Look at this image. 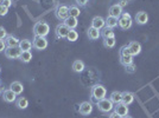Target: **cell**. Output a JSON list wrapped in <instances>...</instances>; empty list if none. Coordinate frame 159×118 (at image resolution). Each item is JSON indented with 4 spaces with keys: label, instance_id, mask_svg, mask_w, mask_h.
<instances>
[{
    "label": "cell",
    "instance_id": "1",
    "mask_svg": "<svg viewBox=\"0 0 159 118\" xmlns=\"http://www.w3.org/2000/svg\"><path fill=\"white\" fill-rule=\"evenodd\" d=\"M50 32V26L47 21H38L34 24L33 26V33L34 36H38V37H47Z\"/></svg>",
    "mask_w": 159,
    "mask_h": 118
},
{
    "label": "cell",
    "instance_id": "2",
    "mask_svg": "<svg viewBox=\"0 0 159 118\" xmlns=\"http://www.w3.org/2000/svg\"><path fill=\"white\" fill-rule=\"evenodd\" d=\"M106 95H107V90L106 87L101 84H96L92 87V99L95 100L96 103L101 100V99L106 98Z\"/></svg>",
    "mask_w": 159,
    "mask_h": 118
},
{
    "label": "cell",
    "instance_id": "3",
    "mask_svg": "<svg viewBox=\"0 0 159 118\" xmlns=\"http://www.w3.org/2000/svg\"><path fill=\"white\" fill-rule=\"evenodd\" d=\"M98 109L103 113H108V112H112L114 110V104L112 103L111 99L103 98L98 102Z\"/></svg>",
    "mask_w": 159,
    "mask_h": 118
},
{
    "label": "cell",
    "instance_id": "4",
    "mask_svg": "<svg viewBox=\"0 0 159 118\" xmlns=\"http://www.w3.org/2000/svg\"><path fill=\"white\" fill-rule=\"evenodd\" d=\"M55 15L58 20L64 21L69 17V7L66 5H58L57 8L55 10Z\"/></svg>",
    "mask_w": 159,
    "mask_h": 118
},
{
    "label": "cell",
    "instance_id": "5",
    "mask_svg": "<svg viewBox=\"0 0 159 118\" xmlns=\"http://www.w3.org/2000/svg\"><path fill=\"white\" fill-rule=\"evenodd\" d=\"M32 47H34L36 50H45L48 47V40L45 37H38V36H34L32 41Z\"/></svg>",
    "mask_w": 159,
    "mask_h": 118
},
{
    "label": "cell",
    "instance_id": "6",
    "mask_svg": "<svg viewBox=\"0 0 159 118\" xmlns=\"http://www.w3.org/2000/svg\"><path fill=\"white\" fill-rule=\"evenodd\" d=\"M55 33H56V37L58 39H63V38H66L68 33H69V27L66 26L64 23L62 24H58L56 26V30H55Z\"/></svg>",
    "mask_w": 159,
    "mask_h": 118
},
{
    "label": "cell",
    "instance_id": "7",
    "mask_svg": "<svg viewBox=\"0 0 159 118\" xmlns=\"http://www.w3.org/2000/svg\"><path fill=\"white\" fill-rule=\"evenodd\" d=\"M5 56L10 59H17L20 57L21 54V50H20L19 46H16V47H6V50L4 51Z\"/></svg>",
    "mask_w": 159,
    "mask_h": 118
},
{
    "label": "cell",
    "instance_id": "8",
    "mask_svg": "<svg viewBox=\"0 0 159 118\" xmlns=\"http://www.w3.org/2000/svg\"><path fill=\"white\" fill-rule=\"evenodd\" d=\"M122 14V7L120 6V4H115V5H112L108 10V15L111 17H114V18H118L119 19Z\"/></svg>",
    "mask_w": 159,
    "mask_h": 118
},
{
    "label": "cell",
    "instance_id": "9",
    "mask_svg": "<svg viewBox=\"0 0 159 118\" xmlns=\"http://www.w3.org/2000/svg\"><path fill=\"white\" fill-rule=\"evenodd\" d=\"M114 112H116L119 116L124 117V116H127L128 115V105L124 104L122 102L119 103V104L114 105Z\"/></svg>",
    "mask_w": 159,
    "mask_h": 118
},
{
    "label": "cell",
    "instance_id": "10",
    "mask_svg": "<svg viewBox=\"0 0 159 118\" xmlns=\"http://www.w3.org/2000/svg\"><path fill=\"white\" fill-rule=\"evenodd\" d=\"M92 111H93V105H92V103H89V102H83V103L80 104V113H81V115L88 116V115L92 113Z\"/></svg>",
    "mask_w": 159,
    "mask_h": 118
},
{
    "label": "cell",
    "instance_id": "11",
    "mask_svg": "<svg viewBox=\"0 0 159 118\" xmlns=\"http://www.w3.org/2000/svg\"><path fill=\"white\" fill-rule=\"evenodd\" d=\"M2 98L6 103H13V102L17 100V95L11 89H7V90L2 92Z\"/></svg>",
    "mask_w": 159,
    "mask_h": 118
},
{
    "label": "cell",
    "instance_id": "12",
    "mask_svg": "<svg viewBox=\"0 0 159 118\" xmlns=\"http://www.w3.org/2000/svg\"><path fill=\"white\" fill-rule=\"evenodd\" d=\"M135 21L138 25H146L148 21V14L145 11H139L135 14Z\"/></svg>",
    "mask_w": 159,
    "mask_h": 118
},
{
    "label": "cell",
    "instance_id": "13",
    "mask_svg": "<svg viewBox=\"0 0 159 118\" xmlns=\"http://www.w3.org/2000/svg\"><path fill=\"white\" fill-rule=\"evenodd\" d=\"M106 26V20L103 19L102 17H94L93 20H92V27L94 28H98V30H102L103 27Z\"/></svg>",
    "mask_w": 159,
    "mask_h": 118
},
{
    "label": "cell",
    "instance_id": "14",
    "mask_svg": "<svg viewBox=\"0 0 159 118\" xmlns=\"http://www.w3.org/2000/svg\"><path fill=\"white\" fill-rule=\"evenodd\" d=\"M127 46H128V48L131 51V54H132L133 57L134 56H138L141 52V45H140V43H138V41H131Z\"/></svg>",
    "mask_w": 159,
    "mask_h": 118
},
{
    "label": "cell",
    "instance_id": "15",
    "mask_svg": "<svg viewBox=\"0 0 159 118\" xmlns=\"http://www.w3.org/2000/svg\"><path fill=\"white\" fill-rule=\"evenodd\" d=\"M20 40L14 37L13 34H8L6 38H5V44H6V47H16V46L19 45Z\"/></svg>",
    "mask_w": 159,
    "mask_h": 118
},
{
    "label": "cell",
    "instance_id": "16",
    "mask_svg": "<svg viewBox=\"0 0 159 118\" xmlns=\"http://www.w3.org/2000/svg\"><path fill=\"white\" fill-rule=\"evenodd\" d=\"M118 25L120 26L121 30L126 31V30L132 27V19H127V18H124V17H120L119 20H118Z\"/></svg>",
    "mask_w": 159,
    "mask_h": 118
},
{
    "label": "cell",
    "instance_id": "17",
    "mask_svg": "<svg viewBox=\"0 0 159 118\" xmlns=\"http://www.w3.org/2000/svg\"><path fill=\"white\" fill-rule=\"evenodd\" d=\"M87 36H88V38L90 40H96L101 37V32L98 28H94V27L90 26L88 28V31H87Z\"/></svg>",
    "mask_w": 159,
    "mask_h": 118
},
{
    "label": "cell",
    "instance_id": "18",
    "mask_svg": "<svg viewBox=\"0 0 159 118\" xmlns=\"http://www.w3.org/2000/svg\"><path fill=\"white\" fill-rule=\"evenodd\" d=\"M73 71L76 73H81L84 71V69H86V65H84V63L82 61V60H80V59H77V60H75L73 63Z\"/></svg>",
    "mask_w": 159,
    "mask_h": 118
},
{
    "label": "cell",
    "instance_id": "19",
    "mask_svg": "<svg viewBox=\"0 0 159 118\" xmlns=\"http://www.w3.org/2000/svg\"><path fill=\"white\" fill-rule=\"evenodd\" d=\"M10 89H11L16 95H20V93H23V91H24V85H23L20 82L16 80V82H13V83H11Z\"/></svg>",
    "mask_w": 159,
    "mask_h": 118
},
{
    "label": "cell",
    "instance_id": "20",
    "mask_svg": "<svg viewBox=\"0 0 159 118\" xmlns=\"http://www.w3.org/2000/svg\"><path fill=\"white\" fill-rule=\"evenodd\" d=\"M109 99L112 100V103L114 105L119 104L122 102V92L120 91H113L111 93V96H109Z\"/></svg>",
    "mask_w": 159,
    "mask_h": 118
},
{
    "label": "cell",
    "instance_id": "21",
    "mask_svg": "<svg viewBox=\"0 0 159 118\" xmlns=\"http://www.w3.org/2000/svg\"><path fill=\"white\" fill-rule=\"evenodd\" d=\"M133 102H134V95H133L132 92H129V91L122 92V103H124V104L129 105V104H132Z\"/></svg>",
    "mask_w": 159,
    "mask_h": 118
},
{
    "label": "cell",
    "instance_id": "22",
    "mask_svg": "<svg viewBox=\"0 0 159 118\" xmlns=\"http://www.w3.org/2000/svg\"><path fill=\"white\" fill-rule=\"evenodd\" d=\"M101 37H102L103 39H107V38H115V33L113 31V28L105 26L102 28V31H101Z\"/></svg>",
    "mask_w": 159,
    "mask_h": 118
},
{
    "label": "cell",
    "instance_id": "23",
    "mask_svg": "<svg viewBox=\"0 0 159 118\" xmlns=\"http://www.w3.org/2000/svg\"><path fill=\"white\" fill-rule=\"evenodd\" d=\"M64 24L69 27V30H75L76 26L79 25V21H77V18H74V17H68L66 20H64Z\"/></svg>",
    "mask_w": 159,
    "mask_h": 118
},
{
    "label": "cell",
    "instance_id": "24",
    "mask_svg": "<svg viewBox=\"0 0 159 118\" xmlns=\"http://www.w3.org/2000/svg\"><path fill=\"white\" fill-rule=\"evenodd\" d=\"M16 105H17V107L20 109V110H25L27 106H29V100L25 97H19V98H17V100H16Z\"/></svg>",
    "mask_w": 159,
    "mask_h": 118
},
{
    "label": "cell",
    "instance_id": "25",
    "mask_svg": "<svg viewBox=\"0 0 159 118\" xmlns=\"http://www.w3.org/2000/svg\"><path fill=\"white\" fill-rule=\"evenodd\" d=\"M18 46L20 47L21 51H30L32 48V43L29 39H23L19 41V45Z\"/></svg>",
    "mask_w": 159,
    "mask_h": 118
},
{
    "label": "cell",
    "instance_id": "26",
    "mask_svg": "<svg viewBox=\"0 0 159 118\" xmlns=\"http://www.w3.org/2000/svg\"><path fill=\"white\" fill-rule=\"evenodd\" d=\"M133 63V56H125V54H120V64L124 66L129 65Z\"/></svg>",
    "mask_w": 159,
    "mask_h": 118
},
{
    "label": "cell",
    "instance_id": "27",
    "mask_svg": "<svg viewBox=\"0 0 159 118\" xmlns=\"http://www.w3.org/2000/svg\"><path fill=\"white\" fill-rule=\"evenodd\" d=\"M106 26L107 27H111V28H114V27L118 26V18H114V17H111L108 15L106 19Z\"/></svg>",
    "mask_w": 159,
    "mask_h": 118
},
{
    "label": "cell",
    "instance_id": "28",
    "mask_svg": "<svg viewBox=\"0 0 159 118\" xmlns=\"http://www.w3.org/2000/svg\"><path fill=\"white\" fill-rule=\"evenodd\" d=\"M19 59L23 63H30L31 59H32V53L30 52V51H21Z\"/></svg>",
    "mask_w": 159,
    "mask_h": 118
},
{
    "label": "cell",
    "instance_id": "29",
    "mask_svg": "<svg viewBox=\"0 0 159 118\" xmlns=\"http://www.w3.org/2000/svg\"><path fill=\"white\" fill-rule=\"evenodd\" d=\"M80 14H81V11H80L79 6H76V5H71V6L69 7V17L77 18Z\"/></svg>",
    "mask_w": 159,
    "mask_h": 118
},
{
    "label": "cell",
    "instance_id": "30",
    "mask_svg": "<svg viewBox=\"0 0 159 118\" xmlns=\"http://www.w3.org/2000/svg\"><path fill=\"white\" fill-rule=\"evenodd\" d=\"M66 39L69 40V41H76V40L79 39V33L77 31H75V30H69V33H68V36H66Z\"/></svg>",
    "mask_w": 159,
    "mask_h": 118
},
{
    "label": "cell",
    "instance_id": "31",
    "mask_svg": "<svg viewBox=\"0 0 159 118\" xmlns=\"http://www.w3.org/2000/svg\"><path fill=\"white\" fill-rule=\"evenodd\" d=\"M116 44V40L115 38H107V39H103V46L106 48H113Z\"/></svg>",
    "mask_w": 159,
    "mask_h": 118
},
{
    "label": "cell",
    "instance_id": "32",
    "mask_svg": "<svg viewBox=\"0 0 159 118\" xmlns=\"http://www.w3.org/2000/svg\"><path fill=\"white\" fill-rule=\"evenodd\" d=\"M125 70H126L127 73H134L137 71V65L132 63V64H129V65H126L125 66Z\"/></svg>",
    "mask_w": 159,
    "mask_h": 118
},
{
    "label": "cell",
    "instance_id": "33",
    "mask_svg": "<svg viewBox=\"0 0 159 118\" xmlns=\"http://www.w3.org/2000/svg\"><path fill=\"white\" fill-rule=\"evenodd\" d=\"M120 54H125V56H132L131 54V51H129V48H128V46H124V47H121V50H120Z\"/></svg>",
    "mask_w": 159,
    "mask_h": 118
},
{
    "label": "cell",
    "instance_id": "34",
    "mask_svg": "<svg viewBox=\"0 0 159 118\" xmlns=\"http://www.w3.org/2000/svg\"><path fill=\"white\" fill-rule=\"evenodd\" d=\"M7 13H8V8L4 5H0V17H5Z\"/></svg>",
    "mask_w": 159,
    "mask_h": 118
},
{
    "label": "cell",
    "instance_id": "35",
    "mask_svg": "<svg viewBox=\"0 0 159 118\" xmlns=\"http://www.w3.org/2000/svg\"><path fill=\"white\" fill-rule=\"evenodd\" d=\"M7 36H8V34H7L6 30H5L2 26H0V40L5 39Z\"/></svg>",
    "mask_w": 159,
    "mask_h": 118
},
{
    "label": "cell",
    "instance_id": "36",
    "mask_svg": "<svg viewBox=\"0 0 159 118\" xmlns=\"http://www.w3.org/2000/svg\"><path fill=\"white\" fill-rule=\"evenodd\" d=\"M12 4H13V2H12V0H4L1 5H4L5 7H7V8H10V7L12 6Z\"/></svg>",
    "mask_w": 159,
    "mask_h": 118
},
{
    "label": "cell",
    "instance_id": "37",
    "mask_svg": "<svg viewBox=\"0 0 159 118\" xmlns=\"http://www.w3.org/2000/svg\"><path fill=\"white\" fill-rule=\"evenodd\" d=\"M75 1H76L77 6H86L88 2V0H75Z\"/></svg>",
    "mask_w": 159,
    "mask_h": 118
},
{
    "label": "cell",
    "instance_id": "38",
    "mask_svg": "<svg viewBox=\"0 0 159 118\" xmlns=\"http://www.w3.org/2000/svg\"><path fill=\"white\" fill-rule=\"evenodd\" d=\"M6 50V44H5V41L4 40H0V52H2V51H5Z\"/></svg>",
    "mask_w": 159,
    "mask_h": 118
},
{
    "label": "cell",
    "instance_id": "39",
    "mask_svg": "<svg viewBox=\"0 0 159 118\" xmlns=\"http://www.w3.org/2000/svg\"><path fill=\"white\" fill-rule=\"evenodd\" d=\"M108 118H122V117H121V116H119V115H118L116 112H114V111H113L112 113L109 115V117H108Z\"/></svg>",
    "mask_w": 159,
    "mask_h": 118
},
{
    "label": "cell",
    "instance_id": "40",
    "mask_svg": "<svg viewBox=\"0 0 159 118\" xmlns=\"http://www.w3.org/2000/svg\"><path fill=\"white\" fill-rule=\"evenodd\" d=\"M121 17H124V18H127V19H132L131 14L127 13V12H122V14H121Z\"/></svg>",
    "mask_w": 159,
    "mask_h": 118
},
{
    "label": "cell",
    "instance_id": "41",
    "mask_svg": "<svg viewBox=\"0 0 159 118\" xmlns=\"http://www.w3.org/2000/svg\"><path fill=\"white\" fill-rule=\"evenodd\" d=\"M122 118H132V117H131V116H128V115H127V116H124V117H122Z\"/></svg>",
    "mask_w": 159,
    "mask_h": 118
},
{
    "label": "cell",
    "instance_id": "42",
    "mask_svg": "<svg viewBox=\"0 0 159 118\" xmlns=\"http://www.w3.org/2000/svg\"><path fill=\"white\" fill-rule=\"evenodd\" d=\"M1 93H2V89H1V86H0V96H1Z\"/></svg>",
    "mask_w": 159,
    "mask_h": 118
},
{
    "label": "cell",
    "instance_id": "43",
    "mask_svg": "<svg viewBox=\"0 0 159 118\" xmlns=\"http://www.w3.org/2000/svg\"><path fill=\"white\" fill-rule=\"evenodd\" d=\"M2 1H4V0H0V5H1V4H2Z\"/></svg>",
    "mask_w": 159,
    "mask_h": 118
},
{
    "label": "cell",
    "instance_id": "44",
    "mask_svg": "<svg viewBox=\"0 0 159 118\" xmlns=\"http://www.w3.org/2000/svg\"><path fill=\"white\" fill-rule=\"evenodd\" d=\"M0 83H1V79H0Z\"/></svg>",
    "mask_w": 159,
    "mask_h": 118
},
{
    "label": "cell",
    "instance_id": "45",
    "mask_svg": "<svg viewBox=\"0 0 159 118\" xmlns=\"http://www.w3.org/2000/svg\"><path fill=\"white\" fill-rule=\"evenodd\" d=\"M0 72H1V69H0Z\"/></svg>",
    "mask_w": 159,
    "mask_h": 118
}]
</instances>
